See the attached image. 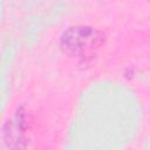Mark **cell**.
<instances>
[{"label":"cell","instance_id":"6da1fadb","mask_svg":"<svg viewBox=\"0 0 150 150\" xmlns=\"http://www.w3.org/2000/svg\"><path fill=\"white\" fill-rule=\"evenodd\" d=\"M105 41V34L91 26L68 27L60 38L61 49L70 56H84L97 50Z\"/></svg>","mask_w":150,"mask_h":150},{"label":"cell","instance_id":"7a4b0ae2","mask_svg":"<svg viewBox=\"0 0 150 150\" xmlns=\"http://www.w3.org/2000/svg\"><path fill=\"white\" fill-rule=\"evenodd\" d=\"M28 128V116L22 108H19L14 116L2 127V139L11 149H23L27 146L25 132Z\"/></svg>","mask_w":150,"mask_h":150}]
</instances>
